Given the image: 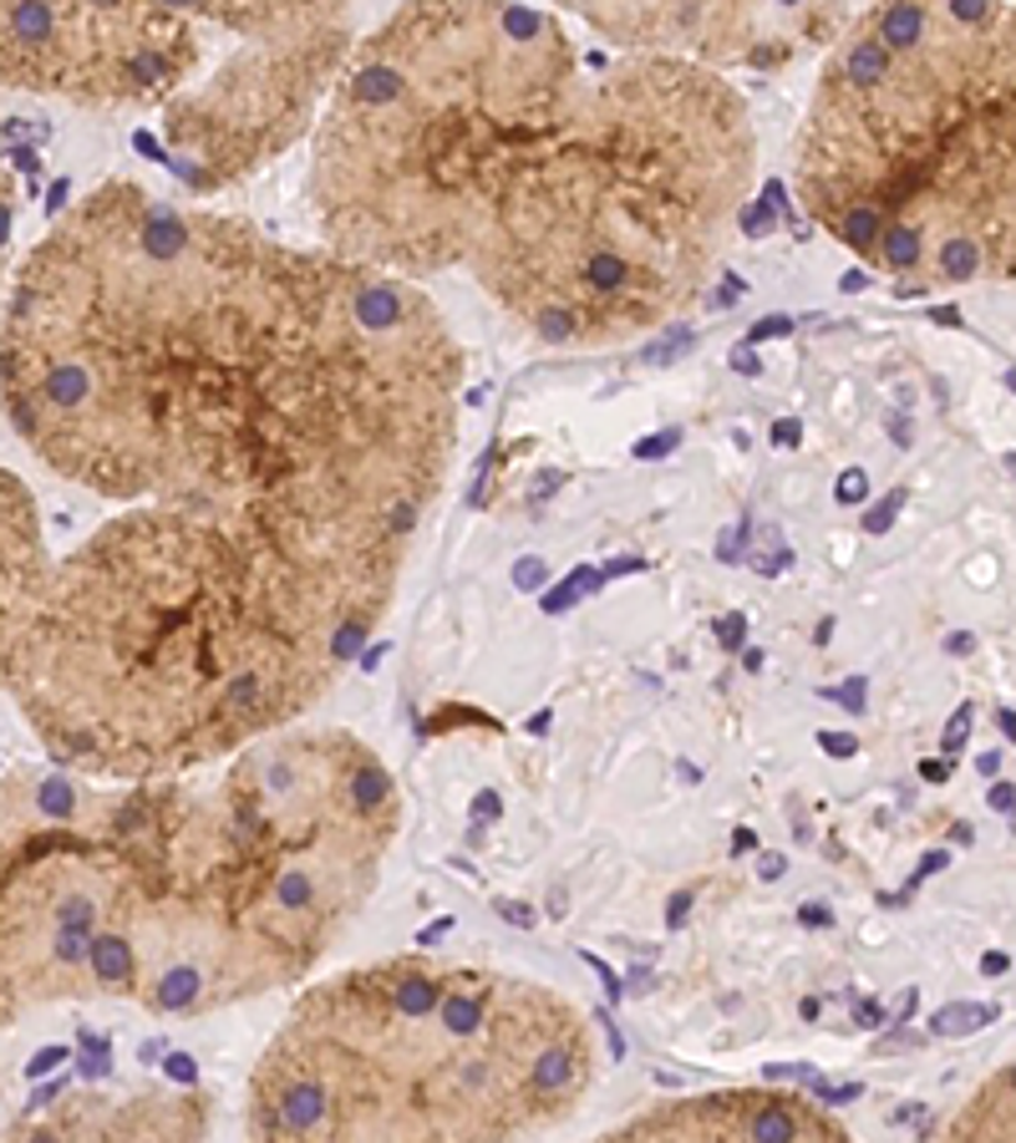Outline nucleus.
Returning <instances> with one entry per match:
<instances>
[{
	"instance_id": "obj_8",
	"label": "nucleus",
	"mask_w": 1016,
	"mask_h": 1143,
	"mask_svg": "<svg viewBox=\"0 0 1016 1143\" xmlns=\"http://www.w3.org/2000/svg\"><path fill=\"white\" fill-rule=\"evenodd\" d=\"M351 46L346 6H225L219 62L163 112L159 159L194 194L250 178L316 132Z\"/></svg>"
},
{
	"instance_id": "obj_18",
	"label": "nucleus",
	"mask_w": 1016,
	"mask_h": 1143,
	"mask_svg": "<svg viewBox=\"0 0 1016 1143\" xmlns=\"http://www.w3.org/2000/svg\"><path fill=\"white\" fill-rule=\"evenodd\" d=\"M1006 381H1012V392H1016V371H1006Z\"/></svg>"
},
{
	"instance_id": "obj_9",
	"label": "nucleus",
	"mask_w": 1016,
	"mask_h": 1143,
	"mask_svg": "<svg viewBox=\"0 0 1016 1143\" xmlns=\"http://www.w3.org/2000/svg\"><path fill=\"white\" fill-rule=\"evenodd\" d=\"M225 6H0V87L168 112L209 77Z\"/></svg>"
},
{
	"instance_id": "obj_7",
	"label": "nucleus",
	"mask_w": 1016,
	"mask_h": 1143,
	"mask_svg": "<svg viewBox=\"0 0 1016 1143\" xmlns=\"http://www.w3.org/2000/svg\"><path fill=\"white\" fill-rule=\"evenodd\" d=\"M798 198L895 295L1016 280V11L885 6L829 41Z\"/></svg>"
},
{
	"instance_id": "obj_12",
	"label": "nucleus",
	"mask_w": 1016,
	"mask_h": 1143,
	"mask_svg": "<svg viewBox=\"0 0 1016 1143\" xmlns=\"http://www.w3.org/2000/svg\"><path fill=\"white\" fill-rule=\"evenodd\" d=\"M209 1129V1092L148 1088L128 1098H66L56 1123L26 1129L15 1143H204Z\"/></svg>"
},
{
	"instance_id": "obj_2",
	"label": "nucleus",
	"mask_w": 1016,
	"mask_h": 1143,
	"mask_svg": "<svg viewBox=\"0 0 1016 1143\" xmlns=\"http://www.w3.org/2000/svg\"><path fill=\"white\" fill-rule=\"evenodd\" d=\"M417 529L295 503H132L52 559L6 692L62 773L122 788L209 773L341 686Z\"/></svg>"
},
{
	"instance_id": "obj_15",
	"label": "nucleus",
	"mask_w": 1016,
	"mask_h": 1143,
	"mask_svg": "<svg viewBox=\"0 0 1016 1143\" xmlns=\"http://www.w3.org/2000/svg\"><path fill=\"white\" fill-rule=\"evenodd\" d=\"M11 229H15V178L0 168V311H6V280H11Z\"/></svg>"
},
{
	"instance_id": "obj_13",
	"label": "nucleus",
	"mask_w": 1016,
	"mask_h": 1143,
	"mask_svg": "<svg viewBox=\"0 0 1016 1143\" xmlns=\"http://www.w3.org/2000/svg\"><path fill=\"white\" fill-rule=\"evenodd\" d=\"M46 569H52V554L41 540L36 499L11 468H0V692L11 682L15 635L46 585Z\"/></svg>"
},
{
	"instance_id": "obj_10",
	"label": "nucleus",
	"mask_w": 1016,
	"mask_h": 1143,
	"mask_svg": "<svg viewBox=\"0 0 1016 1143\" xmlns=\"http://www.w3.org/2000/svg\"><path fill=\"white\" fill-rule=\"evenodd\" d=\"M590 31L621 41L625 52L687 56L701 66H773L804 52V41L829 46L844 31V11H793V6H615V11H575Z\"/></svg>"
},
{
	"instance_id": "obj_5",
	"label": "nucleus",
	"mask_w": 1016,
	"mask_h": 1143,
	"mask_svg": "<svg viewBox=\"0 0 1016 1143\" xmlns=\"http://www.w3.org/2000/svg\"><path fill=\"white\" fill-rule=\"evenodd\" d=\"M600 1047L580 1001L452 956L310 981L244 1082V1143H534L585 1108Z\"/></svg>"
},
{
	"instance_id": "obj_16",
	"label": "nucleus",
	"mask_w": 1016,
	"mask_h": 1143,
	"mask_svg": "<svg viewBox=\"0 0 1016 1143\" xmlns=\"http://www.w3.org/2000/svg\"><path fill=\"white\" fill-rule=\"evenodd\" d=\"M899 499H905V488H895V493H889V499H885V509H880V513H870V534H874V529H885L889 519H895Z\"/></svg>"
},
{
	"instance_id": "obj_14",
	"label": "nucleus",
	"mask_w": 1016,
	"mask_h": 1143,
	"mask_svg": "<svg viewBox=\"0 0 1016 1143\" xmlns=\"http://www.w3.org/2000/svg\"><path fill=\"white\" fill-rule=\"evenodd\" d=\"M930 1143H1016V1057L996 1067L961 1108L936 1129Z\"/></svg>"
},
{
	"instance_id": "obj_1",
	"label": "nucleus",
	"mask_w": 1016,
	"mask_h": 1143,
	"mask_svg": "<svg viewBox=\"0 0 1016 1143\" xmlns=\"http://www.w3.org/2000/svg\"><path fill=\"white\" fill-rule=\"evenodd\" d=\"M468 356L417 280L132 178L31 244L0 311V407L118 503H295L423 524Z\"/></svg>"
},
{
	"instance_id": "obj_6",
	"label": "nucleus",
	"mask_w": 1016,
	"mask_h": 1143,
	"mask_svg": "<svg viewBox=\"0 0 1016 1143\" xmlns=\"http://www.w3.org/2000/svg\"><path fill=\"white\" fill-rule=\"evenodd\" d=\"M590 66L555 11H386L357 36L310 132L320 250L417 285L468 264L499 188L565 122Z\"/></svg>"
},
{
	"instance_id": "obj_3",
	"label": "nucleus",
	"mask_w": 1016,
	"mask_h": 1143,
	"mask_svg": "<svg viewBox=\"0 0 1016 1143\" xmlns=\"http://www.w3.org/2000/svg\"><path fill=\"white\" fill-rule=\"evenodd\" d=\"M118 834L97 997L209 1016L320 971L382 884L402 788L367 737L291 727L209 773L118 788Z\"/></svg>"
},
{
	"instance_id": "obj_4",
	"label": "nucleus",
	"mask_w": 1016,
	"mask_h": 1143,
	"mask_svg": "<svg viewBox=\"0 0 1016 1143\" xmlns=\"http://www.w3.org/2000/svg\"><path fill=\"white\" fill-rule=\"evenodd\" d=\"M753 173V107L722 72L621 52L509 173L462 270L549 346L631 341L701 301Z\"/></svg>"
},
{
	"instance_id": "obj_11",
	"label": "nucleus",
	"mask_w": 1016,
	"mask_h": 1143,
	"mask_svg": "<svg viewBox=\"0 0 1016 1143\" xmlns=\"http://www.w3.org/2000/svg\"><path fill=\"white\" fill-rule=\"evenodd\" d=\"M585 1143H859L798 1088H707L660 1098Z\"/></svg>"
},
{
	"instance_id": "obj_17",
	"label": "nucleus",
	"mask_w": 1016,
	"mask_h": 1143,
	"mask_svg": "<svg viewBox=\"0 0 1016 1143\" xmlns=\"http://www.w3.org/2000/svg\"><path fill=\"white\" fill-rule=\"evenodd\" d=\"M859 488H864V478L849 473V478H844V499H859Z\"/></svg>"
}]
</instances>
